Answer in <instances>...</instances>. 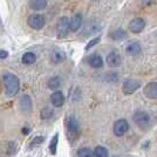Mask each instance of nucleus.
<instances>
[{
  "label": "nucleus",
  "instance_id": "20e7f679",
  "mask_svg": "<svg viewBox=\"0 0 157 157\" xmlns=\"http://www.w3.org/2000/svg\"><path fill=\"white\" fill-rule=\"evenodd\" d=\"M141 87V81L135 80V78H129L123 83V93L125 95H130L132 93H135L138 88Z\"/></svg>",
  "mask_w": 157,
  "mask_h": 157
},
{
  "label": "nucleus",
  "instance_id": "dca6fc26",
  "mask_svg": "<svg viewBox=\"0 0 157 157\" xmlns=\"http://www.w3.org/2000/svg\"><path fill=\"white\" fill-rule=\"evenodd\" d=\"M29 6L33 11H41L45 10L47 6V0H31Z\"/></svg>",
  "mask_w": 157,
  "mask_h": 157
},
{
  "label": "nucleus",
  "instance_id": "423d86ee",
  "mask_svg": "<svg viewBox=\"0 0 157 157\" xmlns=\"http://www.w3.org/2000/svg\"><path fill=\"white\" fill-rule=\"evenodd\" d=\"M69 32V19L68 18H61L58 22V36L59 38H65Z\"/></svg>",
  "mask_w": 157,
  "mask_h": 157
},
{
  "label": "nucleus",
  "instance_id": "bb28decb",
  "mask_svg": "<svg viewBox=\"0 0 157 157\" xmlns=\"http://www.w3.org/2000/svg\"><path fill=\"white\" fill-rule=\"evenodd\" d=\"M7 56H8V53H7L6 51L0 49V59H6Z\"/></svg>",
  "mask_w": 157,
  "mask_h": 157
},
{
  "label": "nucleus",
  "instance_id": "6ab92c4d",
  "mask_svg": "<svg viewBox=\"0 0 157 157\" xmlns=\"http://www.w3.org/2000/svg\"><path fill=\"white\" fill-rule=\"evenodd\" d=\"M35 61H36V56L34 53L28 52L22 55V63H25V65H33Z\"/></svg>",
  "mask_w": 157,
  "mask_h": 157
},
{
  "label": "nucleus",
  "instance_id": "5701e85b",
  "mask_svg": "<svg viewBox=\"0 0 157 157\" xmlns=\"http://www.w3.org/2000/svg\"><path fill=\"white\" fill-rule=\"evenodd\" d=\"M48 87L52 90H56L60 87V78H52L48 81Z\"/></svg>",
  "mask_w": 157,
  "mask_h": 157
},
{
  "label": "nucleus",
  "instance_id": "393cba45",
  "mask_svg": "<svg viewBox=\"0 0 157 157\" xmlns=\"http://www.w3.org/2000/svg\"><path fill=\"white\" fill-rule=\"evenodd\" d=\"M100 40H101V38H95V39L90 40L88 44H87V46H86V51H88V49H90L93 46H95L96 44H98L100 42Z\"/></svg>",
  "mask_w": 157,
  "mask_h": 157
},
{
  "label": "nucleus",
  "instance_id": "1a4fd4ad",
  "mask_svg": "<svg viewBox=\"0 0 157 157\" xmlns=\"http://www.w3.org/2000/svg\"><path fill=\"white\" fill-rule=\"evenodd\" d=\"M67 129L69 131V134H72L74 136H76L78 132V129H80V125H78V120L74 117V116H69L67 118Z\"/></svg>",
  "mask_w": 157,
  "mask_h": 157
},
{
  "label": "nucleus",
  "instance_id": "6e6552de",
  "mask_svg": "<svg viewBox=\"0 0 157 157\" xmlns=\"http://www.w3.org/2000/svg\"><path fill=\"white\" fill-rule=\"evenodd\" d=\"M143 94L148 98H157V82H150L144 87Z\"/></svg>",
  "mask_w": 157,
  "mask_h": 157
},
{
  "label": "nucleus",
  "instance_id": "7ed1b4c3",
  "mask_svg": "<svg viewBox=\"0 0 157 157\" xmlns=\"http://www.w3.org/2000/svg\"><path fill=\"white\" fill-rule=\"evenodd\" d=\"M27 22H28L29 27H32L33 29H41L45 26L46 20H45V17L41 14H33L28 18Z\"/></svg>",
  "mask_w": 157,
  "mask_h": 157
},
{
  "label": "nucleus",
  "instance_id": "f3484780",
  "mask_svg": "<svg viewBox=\"0 0 157 157\" xmlns=\"http://www.w3.org/2000/svg\"><path fill=\"white\" fill-rule=\"evenodd\" d=\"M66 59V54L63 51H61V49H55V51H53L52 55H51V60H52V62L54 63H59L61 61H63Z\"/></svg>",
  "mask_w": 157,
  "mask_h": 157
},
{
  "label": "nucleus",
  "instance_id": "f03ea898",
  "mask_svg": "<svg viewBox=\"0 0 157 157\" xmlns=\"http://www.w3.org/2000/svg\"><path fill=\"white\" fill-rule=\"evenodd\" d=\"M134 122L136 123V125H138L141 129H144L149 125L150 122V116L148 113L145 111H136L134 115Z\"/></svg>",
  "mask_w": 157,
  "mask_h": 157
},
{
  "label": "nucleus",
  "instance_id": "2eb2a0df",
  "mask_svg": "<svg viewBox=\"0 0 157 157\" xmlns=\"http://www.w3.org/2000/svg\"><path fill=\"white\" fill-rule=\"evenodd\" d=\"M125 51L131 56H136V55H138L141 53V45L138 42H136V41H132L130 44H128Z\"/></svg>",
  "mask_w": 157,
  "mask_h": 157
},
{
  "label": "nucleus",
  "instance_id": "9b49d317",
  "mask_svg": "<svg viewBox=\"0 0 157 157\" xmlns=\"http://www.w3.org/2000/svg\"><path fill=\"white\" fill-rule=\"evenodd\" d=\"M107 63L110 67H118L121 65V55L115 51L110 52L107 55Z\"/></svg>",
  "mask_w": 157,
  "mask_h": 157
},
{
  "label": "nucleus",
  "instance_id": "b1692460",
  "mask_svg": "<svg viewBox=\"0 0 157 157\" xmlns=\"http://www.w3.org/2000/svg\"><path fill=\"white\" fill-rule=\"evenodd\" d=\"M53 116V110L49 108V107H46L41 110V118L46 120V118H51Z\"/></svg>",
  "mask_w": 157,
  "mask_h": 157
},
{
  "label": "nucleus",
  "instance_id": "412c9836",
  "mask_svg": "<svg viewBox=\"0 0 157 157\" xmlns=\"http://www.w3.org/2000/svg\"><path fill=\"white\" fill-rule=\"evenodd\" d=\"M58 141H59V135H58V134H55V135H54V137L52 138V141H51V144H49V150H51V154H52V155H55V154H56Z\"/></svg>",
  "mask_w": 157,
  "mask_h": 157
},
{
  "label": "nucleus",
  "instance_id": "4468645a",
  "mask_svg": "<svg viewBox=\"0 0 157 157\" xmlns=\"http://www.w3.org/2000/svg\"><path fill=\"white\" fill-rule=\"evenodd\" d=\"M20 108L24 113H29L32 110V100L28 95H24L20 100Z\"/></svg>",
  "mask_w": 157,
  "mask_h": 157
},
{
  "label": "nucleus",
  "instance_id": "f257e3e1",
  "mask_svg": "<svg viewBox=\"0 0 157 157\" xmlns=\"http://www.w3.org/2000/svg\"><path fill=\"white\" fill-rule=\"evenodd\" d=\"M4 86L6 89L7 96H14L19 92V78L12 73H6L2 76Z\"/></svg>",
  "mask_w": 157,
  "mask_h": 157
},
{
  "label": "nucleus",
  "instance_id": "0eeeda50",
  "mask_svg": "<svg viewBox=\"0 0 157 157\" xmlns=\"http://www.w3.org/2000/svg\"><path fill=\"white\" fill-rule=\"evenodd\" d=\"M145 27V21L142 18H136L132 19L129 24V29L132 33H141Z\"/></svg>",
  "mask_w": 157,
  "mask_h": 157
},
{
  "label": "nucleus",
  "instance_id": "aec40b11",
  "mask_svg": "<svg viewBox=\"0 0 157 157\" xmlns=\"http://www.w3.org/2000/svg\"><path fill=\"white\" fill-rule=\"evenodd\" d=\"M93 154H94V157H108V150L101 145L96 147L93 151Z\"/></svg>",
  "mask_w": 157,
  "mask_h": 157
},
{
  "label": "nucleus",
  "instance_id": "a878e982",
  "mask_svg": "<svg viewBox=\"0 0 157 157\" xmlns=\"http://www.w3.org/2000/svg\"><path fill=\"white\" fill-rule=\"evenodd\" d=\"M42 141H44V137H41V136H39V137H35L32 141V143H31V147H34V145H39V144L41 143Z\"/></svg>",
  "mask_w": 157,
  "mask_h": 157
},
{
  "label": "nucleus",
  "instance_id": "4be33fe9",
  "mask_svg": "<svg viewBox=\"0 0 157 157\" xmlns=\"http://www.w3.org/2000/svg\"><path fill=\"white\" fill-rule=\"evenodd\" d=\"M78 157H94V154L88 148H81L78 150Z\"/></svg>",
  "mask_w": 157,
  "mask_h": 157
},
{
  "label": "nucleus",
  "instance_id": "39448f33",
  "mask_svg": "<svg viewBox=\"0 0 157 157\" xmlns=\"http://www.w3.org/2000/svg\"><path fill=\"white\" fill-rule=\"evenodd\" d=\"M129 129V123L123 120V118H121V120H117L115 123H114V128H113V131H114V134L118 136V137H121V136H123L125 132L128 131Z\"/></svg>",
  "mask_w": 157,
  "mask_h": 157
},
{
  "label": "nucleus",
  "instance_id": "9d476101",
  "mask_svg": "<svg viewBox=\"0 0 157 157\" xmlns=\"http://www.w3.org/2000/svg\"><path fill=\"white\" fill-rule=\"evenodd\" d=\"M81 25H82V14L76 13L69 21V29L72 32H76L81 28Z\"/></svg>",
  "mask_w": 157,
  "mask_h": 157
},
{
  "label": "nucleus",
  "instance_id": "ddd939ff",
  "mask_svg": "<svg viewBox=\"0 0 157 157\" xmlns=\"http://www.w3.org/2000/svg\"><path fill=\"white\" fill-rule=\"evenodd\" d=\"M87 61H88L89 66H92L93 68H101V67L103 66V60H102V58H101L100 55H98V54H92V55H89Z\"/></svg>",
  "mask_w": 157,
  "mask_h": 157
},
{
  "label": "nucleus",
  "instance_id": "cd10ccee",
  "mask_svg": "<svg viewBox=\"0 0 157 157\" xmlns=\"http://www.w3.org/2000/svg\"><path fill=\"white\" fill-rule=\"evenodd\" d=\"M154 0H142V2H143L144 5H149V4H151Z\"/></svg>",
  "mask_w": 157,
  "mask_h": 157
},
{
  "label": "nucleus",
  "instance_id": "f8f14e48",
  "mask_svg": "<svg viewBox=\"0 0 157 157\" xmlns=\"http://www.w3.org/2000/svg\"><path fill=\"white\" fill-rule=\"evenodd\" d=\"M51 102L54 107L59 108V107H62L63 103H65V96L61 92H54L51 96Z\"/></svg>",
  "mask_w": 157,
  "mask_h": 157
},
{
  "label": "nucleus",
  "instance_id": "a211bd4d",
  "mask_svg": "<svg viewBox=\"0 0 157 157\" xmlns=\"http://www.w3.org/2000/svg\"><path fill=\"white\" fill-rule=\"evenodd\" d=\"M110 38L113 40H116V41H121V40H124L127 38V32L122 28H118L116 31L110 33Z\"/></svg>",
  "mask_w": 157,
  "mask_h": 157
}]
</instances>
